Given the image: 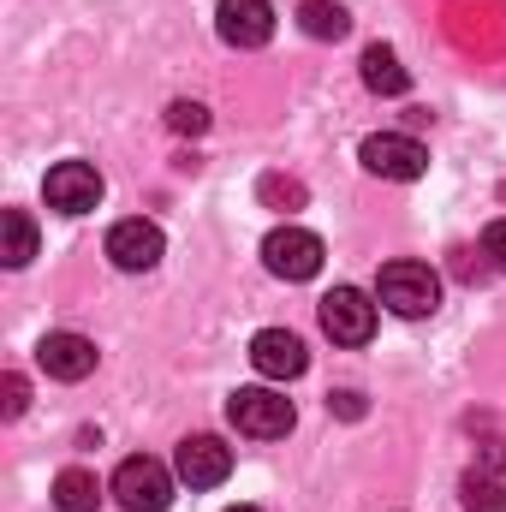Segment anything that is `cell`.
I'll list each match as a JSON object with an SVG mask.
<instances>
[{
  "instance_id": "d6986e66",
  "label": "cell",
  "mask_w": 506,
  "mask_h": 512,
  "mask_svg": "<svg viewBox=\"0 0 506 512\" xmlns=\"http://www.w3.org/2000/svg\"><path fill=\"white\" fill-rule=\"evenodd\" d=\"M167 126L179 131V137H203L209 131V108L203 102H173L167 108Z\"/></svg>"
},
{
  "instance_id": "5b68a950",
  "label": "cell",
  "mask_w": 506,
  "mask_h": 512,
  "mask_svg": "<svg viewBox=\"0 0 506 512\" xmlns=\"http://www.w3.org/2000/svg\"><path fill=\"white\" fill-rule=\"evenodd\" d=\"M262 268H268L274 280H316V274H322V239L286 221V227H274V233L262 239Z\"/></svg>"
},
{
  "instance_id": "603a6c76",
  "label": "cell",
  "mask_w": 506,
  "mask_h": 512,
  "mask_svg": "<svg viewBox=\"0 0 506 512\" xmlns=\"http://www.w3.org/2000/svg\"><path fill=\"white\" fill-rule=\"evenodd\" d=\"M483 471H506V441H483Z\"/></svg>"
},
{
  "instance_id": "3957f363",
  "label": "cell",
  "mask_w": 506,
  "mask_h": 512,
  "mask_svg": "<svg viewBox=\"0 0 506 512\" xmlns=\"http://www.w3.org/2000/svg\"><path fill=\"white\" fill-rule=\"evenodd\" d=\"M108 495L126 512H167L173 507V471L161 459H126L108 483Z\"/></svg>"
},
{
  "instance_id": "9a60e30c",
  "label": "cell",
  "mask_w": 506,
  "mask_h": 512,
  "mask_svg": "<svg viewBox=\"0 0 506 512\" xmlns=\"http://www.w3.org/2000/svg\"><path fill=\"white\" fill-rule=\"evenodd\" d=\"M54 507L60 512H96L102 507V483H96V471H60L54 477Z\"/></svg>"
},
{
  "instance_id": "8fae6325",
  "label": "cell",
  "mask_w": 506,
  "mask_h": 512,
  "mask_svg": "<svg viewBox=\"0 0 506 512\" xmlns=\"http://www.w3.org/2000/svg\"><path fill=\"white\" fill-rule=\"evenodd\" d=\"M251 364H256V376H268V382H298V376L310 370V352H304L298 334L262 328V334L251 340Z\"/></svg>"
},
{
  "instance_id": "9c48e42d",
  "label": "cell",
  "mask_w": 506,
  "mask_h": 512,
  "mask_svg": "<svg viewBox=\"0 0 506 512\" xmlns=\"http://www.w3.org/2000/svg\"><path fill=\"white\" fill-rule=\"evenodd\" d=\"M167 251V239H161V227L155 221H143V215H131L120 221L114 233H108V262L120 268V274H149L155 262Z\"/></svg>"
},
{
  "instance_id": "e0dca14e",
  "label": "cell",
  "mask_w": 506,
  "mask_h": 512,
  "mask_svg": "<svg viewBox=\"0 0 506 512\" xmlns=\"http://www.w3.org/2000/svg\"><path fill=\"white\" fill-rule=\"evenodd\" d=\"M256 197H262L268 209H280V215H292V209H304V203H310L304 179H286V173H262V179H256Z\"/></svg>"
},
{
  "instance_id": "4fadbf2b",
  "label": "cell",
  "mask_w": 506,
  "mask_h": 512,
  "mask_svg": "<svg viewBox=\"0 0 506 512\" xmlns=\"http://www.w3.org/2000/svg\"><path fill=\"white\" fill-rule=\"evenodd\" d=\"M358 66H364V84H370L376 96H405V90H411V72H405V66H399V54H393V48H381V42L364 48V60H358Z\"/></svg>"
},
{
  "instance_id": "7402d4cb",
  "label": "cell",
  "mask_w": 506,
  "mask_h": 512,
  "mask_svg": "<svg viewBox=\"0 0 506 512\" xmlns=\"http://www.w3.org/2000/svg\"><path fill=\"white\" fill-rule=\"evenodd\" d=\"M328 411H340V417H364V393L340 387V393H328Z\"/></svg>"
},
{
  "instance_id": "277c9868",
  "label": "cell",
  "mask_w": 506,
  "mask_h": 512,
  "mask_svg": "<svg viewBox=\"0 0 506 512\" xmlns=\"http://www.w3.org/2000/svg\"><path fill=\"white\" fill-rule=\"evenodd\" d=\"M358 161H364L376 179H393V185H411V179L429 173V149H423L417 137H405V131H376V137H364Z\"/></svg>"
},
{
  "instance_id": "8992f818",
  "label": "cell",
  "mask_w": 506,
  "mask_h": 512,
  "mask_svg": "<svg viewBox=\"0 0 506 512\" xmlns=\"http://www.w3.org/2000/svg\"><path fill=\"white\" fill-rule=\"evenodd\" d=\"M322 334H328L334 346H364V340L376 334V304H370V292L334 286V292L322 298Z\"/></svg>"
},
{
  "instance_id": "ac0fdd59",
  "label": "cell",
  "mask_w": 506,
  "mask_h": 512,
  "mask_svg": "<svg viewBox=\"0 0 506 512\" xmlns=\"http://www.w3.org/2000/svg\"><path fill=\"white\" fill-rule=\"evenodd\" d=\"M459 501H465V512H506V489L489 477V471H465Z\"/></svg>"
},
{
  "instance_id": "7a4b0ae2",
  "label": "cell",
  "mask_w": 506,
  "mask_h": 512,
  "mask_svg": "<svg viewBox=\"0 0 506 512\" xmlns=\"http://www.w3.org/2000/svg\"><path fill=\"white\" fill-rule=\"evenodd\" d=\"M227 423H233L239 435H251V441H280V435L298 423V411H292V399L274 393V387H239V393L227 399Z\"/></svg>"
},
{
  "instance_id": "52a82bcc",
  "label": "cell",
  "mask_w": 506,
  "mask_h": 512,
  "mask_svg": "<svg viewBox=\"0 0 506 512\" xmlns=\"http://www.w3.org/2000/svg\"><path fill=\"white\" fill-rule=\"evenodd\" d=\"M102 173L90 167V161H60V167H48V179H42V197H48V209H60V215H90L96 203H102Z\"/></svg>"
},
{
  "instance_id": "6da1fadb",
  "label": "cell",
  "mask_w": 506,
  "mask_h": 512,
  "mask_svg": "<svg viewBox=\"0 0 506 512\" xmlns=\"http://www.w3.org/2000/svg\"><path fill=\"white\" fill-rule=\"evenodd\" d=\"M376 298L393 316L423 322V316H435V304H441V280H435L429 262H387L376 274Z\"/></svg>"
},
{
  "instance_id": "2e32d148",
  "label": "cell",
  "mask_w": 506,
  "mask_h": 512,
  "mask_svg": "<svg viewBox=\"0 0 506 512\" xmlns=\"http://www.w3.org/2000/svg\"><path fill=\"white\" fill-rule=\"evenodd\" d=\"M36 256V227H30V215L24 209H6L0 215V262L6 268H24Z\"/></svg>"
},
{
  "instance_id": "ba28073f",
  "label": "cell",
  "mask_w": 506,
  "mask_h": 512,
  "mask_svg": "<svg viewBox=\"0 0 506 512\" xmlns=\"http://www.w3.org/2000/svg\"><path fill=\"white\" fill-rule=\"evenodd\" d=\"M173 471H179V483H191V489H221V483L233 477V447H227L221 435H185L179 453H173Z\"/></svg>"
},
{
  "instance_id": "ffe728a7",
  "label": "cell",
  "mask_w": 506,
  "mask_h": 512,
  "mask_svg": "<svg viewBox=\"0 0 506 512\" xmlns=\"http://www.w3.org/2000/svg\"><path fill=\"white\" fill-rule=\"evenodd\" d=\"M0 393H6V399H0V411H6V417H24L30 387H24V376H18V370H6V376H0Z\"/></svg>"
},
{
  "instance_id": "5bb4252c",
  "label": "cell",
  "mask_w": 506,
  "mask_h": 512,
  "mask_svg": "<svg viewBox=\"0 0 506 512\" xmlns=\"http://www.w3.org/2000/svg\"><path fill=\"white\" fill-rule=\"evenodd\" d=\"M298 30L316 36V42H340V36L352 30V12H346L340 0H304V6H298Z\"/></svg>"
},
{
  "instance_id": "44dd1931",
  "label": "cell",
  "mask_w": 506,
  "mask_h": 512,
  "mask_svg": "<svg viewBox=\"0 0 506 512\" xmlns=\"http://www.w3.org/2000/svg\"><path fill=\"white\" fill-rule=\"evenodd\" d=\"M483 256H489L495 274H506V221H489V233H483Z\"/></svg>"
},
{
  "instance_id": "cb8c5ba5",
  "label": "cell",
  "mask_w": 506,
  "mask_h": 512,
  "mask_svg": "<svg viewBox=\"0 0 506 512\" xmlns=\"http://www.w3.org/2000/svg\"><path fill=\"white\" fill-rule=\"evenodd\" d=\"M227 512H256V507H227Z\"/></svg>"
},
{
  "instance_id": "7c38bea8",
  "label": "cell",
  "mask_w": 506,
  "mask_h": 512,
  "mask_svg": "<svg viewBox=\"0 0 506 512\" xmlns=\"http://www.w3.org/2000/svg\"><path fill=\"white\" fill-rule=\"evenodd\" d=\"M96 340H84V334H48L42 346H36V364L54 376V382H84L90 370H96Z\"/></svg>"
},
{
  "instance_id": "30bf717a",
  "label": "cell",
  "mask_w": 506,
  "mask_h": 512,
  "mask_svg": "<svg viewBox=\"0 0 506 512\" xmlns=\"http://www.w3.org/2000/svg\"><path fill=\"white\" fill-rule=\"evenodd\" d=\"M215 30L227 48H268L274 36V6L268 0H221L215 6Z\"/></svg>"
}]
</instances>
